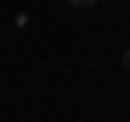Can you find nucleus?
<instances>
[{"label": "nucleus", "instance_id": "obj_2", "mask_svg": "<svg viewBox=\"0 0 130 122\" xmlns=\"http://www.w3.org/2000/svg\"><path fill=\"white\" fill-rule=\"evenodd\" d=\"M126 63H130V55H126Z\"/></svg>", "mask_w": 130, "mask_h": 122}, {"label": "nucleus", "instance_id": "obj_1", "mask_svg": "<svg viewBox=\"0 0 130 122\" xmlns=\"http://www.w3.org/2000/svg\"><path fill=\"white\" fill-rule=\"evenodd\" d=\"M67 4H75V8H91V4H99V0H67Z\"/></svg>", "mask_w": 130, "mask_h": 122}]
</instances>
